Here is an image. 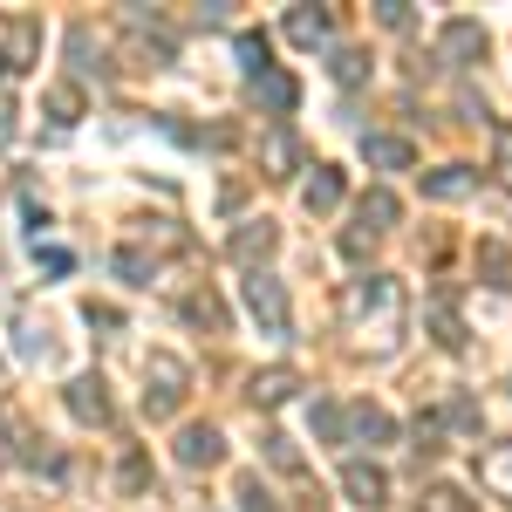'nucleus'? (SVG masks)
<instances>
[{
	"instance_id": "nucleus-13",
	"label": "nucleus",
	"mask_w": 512,
	"mask_h": 512,
	"mask_svg": "<svg viewBox=\"0 0 512 512\" xmlns=\"http://www.w3.org/2000/svg\"><path fill=\"white\" fill-rule=\"evenodd\" d=\"M478 485H485L492 499H512V444H506V437L478 451Z\"/></svg>"
},
{
	"instance_id": "nucleus-33",
	"label": "nucleus",
	"mask_w": 512,
	"mask_h": 512,
	"mask_svg": "<svg viewBox=\"0 0 512 512\" xmlns=\"http://www.w3.org/2000/svg\"><path fill=\"white\" fill-rule=\"evenodd\" d=\"M117 485H123V492H144V485H151V458H123Z\"/></svg>"
},
{
	"instance_id": "nucleus-15",
	"label": "nucleus",
	"mask_w": 512,
	"mask_h": 512,
	"mask_svg": "<svg viewBox=\"0 0 512 512\" xmlns=\"http://www.w3.org/2000/svg\"><path fill=\"white\" fill-rule=\"evenodd\" d=\"M390 437H396L390 410H376V403H355L349 410V444H369V451H376V444H390Z\"/></svg>"
},
{
	"instance_id": "nucleus-22",
	"label": "nucleus",
	"mask_w": 512,
	"mask_h": 512,
	"mask_svg": "<svg viewBox=\"0 0 512 512\" xmlns=\"http://www.w3.org/2000/svg\"><path fill=\"white\" fill-rule=\"evenodd\" d=\"M110 267H117L130 287H151V274H158V260H151V253H137V246H117V260H110Z\"/></svg>"
},
{
	"instance_id": "nucleus-2",
	"label": "nucleus",
	"mask_w": 512,
	"mask_h": 512,
	"mask_svg": "<svg viewBox=\"0 0 512 512\" xmlns=\"http://www.w3.org/2000/svg\"><path fill=\"white\" fill-rule=\"evenodd\" d=\"M144 383H151V390H144V410H151V417H171V410H178V403H185V383H192V369H185V362H178V355H151V362H144Z\"/></svg>"
},
{
	"instance_id": "nucleus-28",
	"label": "nucleus",
	"mask_w": 512,
	"mask_h": 512,
	"mask_svg": "<svg viewBox=\"0 0 512 512\" xmlns=\"http://www.w3.org/2000/svg\"><path fill=\"white\" fill-rule=\"evenodd\" d=\"M185 315H192L198 328H212V335L226 328V308H219V294H192V301H185Z\"/></svg>"
},
{
	"instance_id": "nucleus-21",
	"label": "nucleus",
	"mask_w": 512,
	"mask_h": 512,
	"mask_svg": "<svg viewBox=\"0 0 512 512\" xmlns=\"http://www.w3.org/2000/svg\"><path fill=\"white\" fill-rule=\"evenodd\" d=\"M328 76L342 82V89H362V82H369V55H362V48H335V55H328Z\"/></svg>"
},
{
	"instance_id": "nucleus-14",
	"label": "nucleus",
	"mask_w": 512,
	"mask_h": 512,
	"mask_svg": "<svg viewBox=\"0 0 512 512\" xmlns=\"http://www.w3.org/2000/svg\"><path fill=\"white\" fill-rule=\"evenodd\" d=\"M396 219H403V205H396V192H362V205H355V226H369V233L383 239V233H396Z\"/></svg>"
},
{
	"instance_id": "nucleus-35",
	"label": "nucleus",
	"mask_w": 512,
	"mask_h": 512,
	"mask_svg": "<svg viewBox=\"0 0 512 512\" xmlns=\"http://www.w3.org/2000/svg\"><path fill=\"white\" fill-rule=\"evenodd\" d=\"M369 246H376L369 226H349V233H342V253H349V260H369Z\"/></svg>"
},
{
	"instance_id": "nucleus-25",
	"label": "nucleus",
	"mask_w": 512,
	"mask_h": 512,
	"mask_svg": "<svg viewBox=\"0 0 512 512\" xmlns=\"http://www.w3.org/2000/svg\"><path fill=\"white\" fill-rule=\"evenodd\" d=\"M410 451H417V458H437V451H444V417H417V424H410Z\"/></svg>"
},
{
	"instance_id": "nucleus-18",
	"label": "nucleus",
	"mask_w": 512,
	"mask_h": 512,
	"mask_svg": "<svg viewBox=\"0 0 512 512\" xmlns=\"http://www.w3.org/2000/svg\"><path fill=\"white\" fill-rule=\"evenodd\" d=\"M301 205H308V212H335V205H342V171H335V164H315V178L301 185Z\"/></svg>"
},
{
	"instance_id": "nucleus-38",
	"label": "nucleus",
	"mask_w": 512,
	"mask_h": 512,
	"mask_svg": "<svg viewBox=\"0 0 512 512\" xmlns=\"http://www.w3.org/2000/svg\"><path fill=\"white\" fill-rule=\"evenodd\" d=\"M0 69H14V62H7V55H0Z\"/></svg>"
},
{
	"instance_id": "nucleus-8",
	"label": "nucleus",
	"mask_w": 512,
	"mask_h": 512,
	"mask_svg": "<svg viewBox=\"0 0 512 512\" xmlns=\"http://www.w3.org/2000/svg\"><path fill=\"white\" fill-rule=\"evenodd\" d=\"M478 55H485V28H478V21H444L437 62H444V69H472Z\"/></svg>"
},
{
	"instance_id": "nucleus-23",
	"label": "nucleus",
	"mask_w": 512,
	"mask_h": 512,
	"mask_svg": "<svg viewBox=\"0 0 512 512\" xmlns=\"http://www.w3.org/2000/svg\"><path fill=\"white\" fill-rule=\"evenodd\" d=\"M431 328H437V342H444V349H465V321L451 315V294H437V308H431Z\"/></svg>"
},
{
	"instance_id": "nucleus-31",
	"label": "nucleus",
	"mask_w": 512,
	"mask_h": 512,
	"mask_svg": "<svg viewBox=\"0 0 512 512\" xmlns=\"http://www.w3.org/2000/svg\"><path fill=\"white\" fill-rule=\"evenodd\" d=\"M239 512H274V492L260 478H239Z\"/></svg>"
},
{
	"instance_id": "nucleus-10",
	"label": "nucleus",
	"mask_w": 512,
	"mask_h": 512,
	"mask_svg": "<svg viewBox=\"0 0 512 512\" xmlns=\"http://www.w3.org/2000/svg\"><path fill=\"white\" fill-rule=\"evenodd\" d=\"M478 192V171L472 164H437V171H424V198H437V205H458V198Z\"/></svg>"
},
{
	"instance_id": "nucleus-3",
	"label": "nucleus",
	"mask_w": 512,
	"mask_h": 512,
	"mask_svg": "<svg viewBox=\"0 0 512 512\" xmlns=\"http://www.w3.org/2000/svg\"><path fill=\"white\" fill-rule=\"evenodd\" d=\"M239 294H246V315L260 321L267 335H287V287H280V280L267 274V267H260V274H246V280H239Z\"/></svg>"
},
{
	"instance_id": "nucleus-20",
	"label": "nucleus",
	"mask_w": 512,
	"mask_h": 512,
	"mask_svg": "<svg viewBox=\"0 0 512 512\" xmlns=\"http://www.w3.org/2000/svg\"><path fill=\"white\" fill-rule=\"evenodd\" d=\"M82 103H89V96H82V82H48V96H41V110H48L55 123H76Z\"/></svg>"
},
{
	"instance_id": "nucleus-6",
	"label": "nucleus",
	"mask_w": 512,
	"mask_h": 512,
	"mask_svg": "<svg viewBox=\"0 0 512 512\" xmlns=\"http://www.w3.org/2000/svg\"><path fill=\"white\" fill-rule=\"evenodd\" d=\"M342 492H349L362 512H376V506H390V472H383L376 458H349V465H342Z\"/></svg>"
},
{
	"instance_id": "nucleus-9",
	"label": "nucleus",
	"mask_w": 512,
	"mask_h": 512,
	"mask_svg": "<svg viewBox=\"0 0 512 512\" xmlns=\"http://www.w3.org/2000/svg\"><path fill=\"white\" fill-rule=\"evenodd\" d=\"M62 396H69V417H76V424H96V431H103V424L117 417V410H110V390H103V376H76Z\"/></svg>"
},
{
	"instance_id": "nucleus-12",
	"label": "nucleus",
	"mask_w": 512,
	"mask_h": 512,
	"mask_svg": "<svg viewBox=\"0 0 512 512\" xmlns=\"http://www.w3.org/2000/svg\"><path fill=\"white\" fill-rule=\"evenodd\" d=\"M362 158L376 164V171H410L417 151H410V137H390V130H362Z\"/></svg>"
},
{
	"instance_id": "nucleus-16",
	"label": "nucleus",
	"mask_w": 512,
	"mask_h": 512,
	"mask_svg": "<svg viewBox=\"0 0 512 512\" xmlns=\"http://www.w3.org/2000/svg\"><path fill=\"white\" fill-rule=\"evenodd\" d=\"M328 35H335L328 7H287V41H301V48H321Z\"/></svg>"
},
{
	"instance_id": "nucleus-5",
	"label": "nucleus",
	"mask_w": 512,
	"mask_h": 512,
	"mask_svg": "<svg viewBox=\"0 0 512 512\" xmlns=\"http://www.w3.org/2000/svg\"><path fill=\"white\" fill-rule=\"evenodd\" d=\"M301 164H308V151H301L294 123H267V137H260V171H267V178H294Z\"/></svg>"
},
{
	"instance_id": "nucleus-30",
	"label": "nucleus",
	"mask_w": 512,
	"mask_h": 512,
	"mask_svg": "<svg viewBox=\"0 0 512 512\" xmlns=\"http://www.w3.org/2000/svg\"><path fill=\"white\" fill-rule=\"evenodd\" d=\"M444 431H478V403L472 396H451V403H444Z\"/></svg>"
},
{
	"instance_id": "nucleus-26",
	"label": "nucleus",
	"mask_w": 512,
	"mask_h": 512,
	"mask_svg": "<svg viewBox=\"0 0 512 512\" xmlns=\"http://www.w3.org/2000/svg\"><path fill=\"white\" fill-rule=\"evenodd\" d=\"M315 431L328 437V444H349V410H342V403H315Z\"/></svg>"
},
{
	"instance_id": "nucleus-4",
	"label": "nucleus",
	"mask_w": 512,
	"mask_h": 512,
	"mask_svg": "<svg viewBox=\"0 0 512 512\" xmlns=\"http://www.w3.org/2000/svg\"><path fill=\"white\" fill-rule=\"evenodd\" d=\"M171 451H178L185 472H212V465H226V431L219 424H185Z\"/></svg>"
},
{
	"instance_id": "nucleus-27",
	"label": "nucleus",
	"mask_w": 512,
	"mask_h": 512,
	"mask_svg": "<svg viewBox=\"0 0 512 512\" xmlns=\"http://www.w3.org/2000/svg\"><path fill=\"white\" fill-rule=\"evenodd\" d=\"M478 267L492 274V287H512V253H506V246H492V239H485V246H478Z\"/></svg>"
},
{
	"instance_id": "nucleus-7",
	"label": "nucleus",
	"mask_w": 512,
	"mask_h": 512,
	"mask_svg": "<svg viewBox=\"0 0 512 512\" xmlns=\"http://www.w3.org/2000/svg\"><path fill=\"white\" fill-rule=\"evenodd\" d=\"M280 246V226L274 219H246V226H233V239H226V253H233L246 274H260V260Z\"/></svg>"
},
{
	"instance_id": "nucleus-11",
	"label": "nucleus",
	"mask_w": 512,
	"mask_h": 512,
	"mask_svg": "<svg viewBox=\"0 0 512 512\" xmlns=\"http://www.w3.org/2000/svg\"><path fill=\"white\" fill-rule=\"evenodd\" d=\"M253 96H260V110H267L274 123H287V117H294V103H301V82L287 76V69H267V76L253 82Z\"/></svg>"
},
{
	"instance_id": "nucleus-29",
	"label": "nucleus",
	"mask_w": 512,
	"mask_h": 512,
	"mask_svg": "<svg viewBox=\"0 0 512 512\" xmlns=\"http://www.w3.org/2000/svg\"><path fill=\"white\" fill-rule=\"evenodd\" d=\"M424 512H478V506L458 492V485H431V492H424Z\"/></svg>"
},
{
	"instance_id": "nucleus-36",
	"label": "nucleus",
	"mask_w": 512,
	"mask_h": 512,
	"mask_svg": "<svg viewBox=\"0 0 512 512\" xmlns=\"http://www.w3.org/2000/svg\"><path fill=\"white\" fill-rule=\"evenodd\" d=\"M376 21L383 28H410V0H376Z\"/></svg>"
},
{
	"instance_id": "nucleus-34",
	"label": "nucleus",
	"mask_w": 512,
	"mask_h": 512,
	"mask_svg": "<svg viewBox=\"0 0 512 512\" xmlns=\"http://www.w3.org/2000/svg\"><path fill=\"white\" fill-rule=\"evenodd\" d=\"M260 444H267V458H274L280 472H301V451H294L287 437H260Z\"/></svg>"
},
{
	"instance_id": "nucleus-17",
	"label": "nucleus",
	"mask_w": 512,
	"mask_h": 512,
	"mask_svg": "<svg viewBox=\"0 0 512 512\" xmlns=\"http://www.w3.org/2000/svg\"><path fill=\"white\" fill-rule=\"evenodd\" d=\"M294 390H301V376H294V369H253V383H246V396H253V403H267V410L287 403Z\"/></svg>"
},
{
	"instance_id": "nucleus-24",
	"label": "nucleus",
	"mask_w": 512,
	"mask_h": 512,
	"mask_svg": "<svg viewBox=\"0 0 512 512\" xmlns=\"http://www.w3.org/2000/svg\"><path fill=\"white\" fill-rule=\"evenodd\" d=\"M69 55H76V76H103V48L89 41V28H69Z\"/></svg>"
},
{
	"instance_id": "nucleus-37",
	"label": "nucleus",
	"mask_w": 512,
	"mask_h": 512,
	"mask_svg": "<svg viewBox=\"0 0 512 512\" xmlns=\"http://www.w3.org/2000/svg\"><path fill=\"white\" fill-rule=\"evenodd\" d=\"M41 253V267H48V274H69V267H76V253H69V246H35Z\"/></svg>"
},
{
	"instance_id": "nucleus-32",
	"label": "nucleus",
	"mask_w": 512,
	"mask_h": 512,
	"mask_svg": "<svg viewBox=\"0 0 512 512\" xmlns=\"http://www.w3.org/2000/svg\"><path fill=\"white\" fill-rule=\"evenodd\" d=\"M492 178L512 192V123H499V151H492Z\"/></svg>"
},
{
	"instance_id": "nucleus-1",
	"label": "nucleus",
	"mask_w": 512,
	"mask_h": 512,
	"mask_svg": "<svg viewBox=\"0 0 512 512\" xmlns=\"http://www.w3.org/2000/svg\"><path fill=\"white\" fill-rule=\"evenodd\" d=\"M403 315H410V301H403V280L396 274H362L342 287V321H349L355 342H369V349H396Z\"/></svg>"
},
{
	"instance_id": "nucleus-19",
	"label": "nucleus",
	"mask_w": 512,
	"mask_h": 512,
	"mask_svg": "<svg viewBox=\"0 0 512 512\" xmlns=\"http://www.w3.org/2000/svg\"><path fill=\"white\" fill-rule=\"evenodd\" d=\"M233 55H239V69H246L253 82L274 69V41H267V35H253V28H239V35H233Z\"/></svg>"
}]
</instances>
